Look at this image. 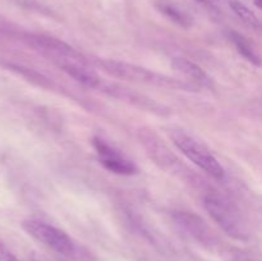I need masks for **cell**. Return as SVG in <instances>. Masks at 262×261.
<instances>
[{"mask_svg":"<svg viewBox=\"0 0 262 261\" xmlns=\"http://www.w3.org/2000/svg\"><path fill=\"white\" fill-rule=\"evenodd\" d=\"M229 261H261V260H257V258H253V257H248V256H245V255H230Z\"/></svg>","mask_w":262,"mask_h":261,"instance_id":"cell-15","label":"cell"},{"mask_svg":"<svg viewBox=\"0 0 262 261\" xmlns=\"http://www.w3.org/2000/svg\"><path fill=\"white\" fill-rule=\"evenodd\" d=\"M141 143H143L146 153L161 169L177 177L186 178V176L188 174L187 171L189 170L160 138L156 137L154 133L141 132Z\"/></svg>","mask_w":262,"mask_h":261,"instance_id":"cell-5","label":"cell"},{"mask_svg":"<svg viewBox=\"0 0 262 261\" xmlns=\"http://www.w3.org/2000/svg\"><path fill=\"white\" fill-rule=\"evenodd\" d=\"M61 71L69 77L77 81L78 83L89 87V89L100 90L104 79L99 76L95 71H92L84 60H63L55 63Z\"/></svg>","mask_w":262,"mask_h":261,"instance_id":"cell-9","label":"cell"},{"mask_svg":"<svg viewBox=\"0 0 262 261\" xmlns=\"http://www.w3.org/2000/svg\"><path fill=\"white\" fill-rule=\"evenodd\" d=\"M230 9L234 12V14L242 20L245 25H247L248 27H251L252 30L262 32V22L260 18L255 14L252 9L245 5L243 3H241L239 0H230L229 2Z\"/></svg>","mask_w":262,"mask_h":261,"instance_id":"cell-13","label":"cell"},{"mask_svg":"<svg viewBox=\"0 0 262 261\" xmlns=\"http://www.w3.org/2000/svg\"><path fill=\"white\" fill-rule=\"evenodd\" d=\"M173 220L181 232L206 248H216L219 240L202 217L189 211H176Z\"/></svg>","mask_w":262,"mask_h":261,"instance_id":"cell-7","label":"cell"},{"mask_svg":"<svg viewBox=\"0 0 262 261\" xmlns=\"http://www.w3.org/2000/svg\"><path fill=\"white\" fill-rule=\"evenodd\" d=\"M155 7L166 19L178 27L188 30L193 26L194 20L191 13L176 0H155Z\"/></svg>","mask_w":262,"mask_h":261,"instance_id":"cell-11","label":"cell"},{"mask_svg":"<svg viewBox=\"0 0 262 261\" xmlns=\"http://www.w3.org/2000/svg\"><path fill=\"white\" fill-rule=\"evenodd\" d=\"M97 159L100 164L110 173L118 176H135L138 173V168L133 160L124 155L119 148L109 143L101 137H94L92 140Z\"/></svg>","mask_w":262,"mask_h":261,"instance_id":"cell-6","label":"cell"},{"mask_svg":"<svg viewBox=\"0 0 262 261\" xmlns=\"http://www.w3.org/2000/svg\"><path fill=\"white\" fill-rule=\"evenodd\" d=\"M202 9L206 10L209 14H211L212 17H219L220 15V9L217 7L216 0H194Z\"/></svg>","mask_w":262,"mask_h":261,"instance_id":"cell-14","label":"cell"},{"mask_svg":"<svg viewBox=\"0 0 262 261\" xmlns=\"http://www.w3.org/2000/svg\"><path fill=\"white\" fill-rule=\"evenodd\" d=\"M202 201L207 214L225 234L237 241L250 240V225L234 202L215 192L205 194Z\"/></svg>","mask_w":262,"mask_h":261,"instance_id":"cell-3","label":"cell"},{"mask_svg":"<svg viewBox=\"0 0 262 261\" xmlns=\"http://www.w3.org/2000/svg\"><path fill=\"white\" fill-rule=\"evenodd\" d=\"M170 137L176 147L197 168H200L202 171L217 181L224 178L225 169L223 168L216 156L204 143H201L184 130H173L170 132Z\"/></svg>","mask_w":262,"mask_h":261,"instance_id":"cell-4","label":"cell"},{"mask_svg":"<svg viewBox=\"0 0 262 261\" xmlns=\"http://www.w3.org/2000/svg\"><path fill=\"white\" fill-rule=\"evenodd\" d=\"M31 261H48L43 256L38 255V253H33L32 257H31Z\"/></svg>","mask_w":262,"mask_h":261,"instance_id":"cell-16","label":"cell"},{"mask_svg":"<svg viewBox=\"0 0 262 261\" xmlns=\"http://www.w3.org/2000/svg\"><path fill=\"white\" fill-rule=\"evenodd\" d=\"M97 66L110 74L112 77L123 81L133 82L138 84H147V86L161 87V89L181 90V91H194L199 89L194 83L188 79H179L168 74L159 73L152 69L137 66V64L128 63L124 60L117 59H99Z\"/></svg>","mask_w":262,"mask_h":261,"instance_id":"cell-1","label":"cell"},{"mask_svg":"<svg viewBox=\"0 0 262 261\" xmlns=\"http://www.w3.org/2000/svg\"><path fill=\"white\" fill-rule=\"evenodd\" d=\"M253 3H255V5L258 9L262 10V0H253Z\"/></svg>","mask_w":262,"mask_h":261,"instance_id":"cell-17","label":"cell"},{"mask_svg":"<svg viewBox=\"0 0 262 261\" xmlns=\"http://www.w3.org/2000/svg\"><path fill=\"white\" fill-rule=\"evenodd\" d=\"M22 228L28 235L69 260L95 261L92 253L84 246L55 225L38 219H26L22 222Z\"/></svg>","mask_w":262,"mask_h":261,"instance_id":"cell-2","label":"cell"},{"mask_svg":"<svg viewBox=\"0 0 262 261\" xmlns=\"http://www.w3.org/2000/svg\"><path fill=\"white\" fill-rule=\"evenodd\" d=\"M31 41L36 49L51 58L54 63L63 60H84V56L79 51L60 38L51 36H33Z\"/></svg>","mask_w":262,"mask_h":261,"instance_id":"cell-8","label":"cell"},{"mask_svg":"<svg viewBox=\"0 0 262 261\" xmlns=\"http://www.w3.org/2000/svg\"><path fill=\"white\" fill-rule=\"evenodd\" d=\"M228 37H229L230 42L233 44L235 50L241 54L242 58H245L246 60L255 64V66H261L262 64L261 56L258 55V53L255 50L252 44H251L245 36L241 35V33L237 32V31H229V32H228Z\"/></svg>","mask_w":262,"mask_h":261,"instance_id":"cell-12","label":"cell"},{"mask_svg":"<svg viewBox=\"0 0 262 261\" xmlns=\"http://www.w3.org/2000/svg\"><path fill=\"white\" fill-rule=\"evenodd\" d=\"M171 68L186 78H188V81L196 86L209 87V89H212V86H214V81L209 76V73L204 68H201L199 64L191 61L189 59L174 58L171 60Z\"/></svg>","mask_w":262,"mask_h":261,"instance_id":"cell-10","label":"cell"}]
</instances>
